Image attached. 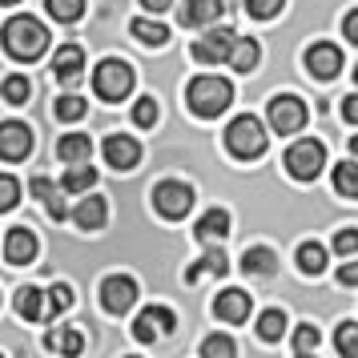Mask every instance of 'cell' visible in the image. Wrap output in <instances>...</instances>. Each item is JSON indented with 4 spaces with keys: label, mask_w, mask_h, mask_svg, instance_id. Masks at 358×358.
Here are the masks:
<instances>
[{
    "label": "cell",
    "mask_w": 358,
    "mask_h": 358,
    "mask_svg": "<svg viewBox=\"0 0 358 358\" xmlns=\"http://www.w3.org/2000/svg\"><path fill=\"white\" fill-rule=\"evenodd\" d=\"M0 36H4V49H8V57H17V61H36L41 52L49 49V29L41 24L36 17H13L4 29H0Z\"/></svg>",
    "instance_id": "1"
},
{
    "label": "cell",
    "mask_w": 358,
    "mask_h": 358,
    "mask_svg": "<svg viewBox=\"0 0 358 358\" xmlns=\"http://www.w3.org/2000/svg\"><path fill=\"white\" fill-rule=\"evenodd\" d=\"M185 105H189V113L197 117H222L234 105V85L226 77H194L189 89H185Z\"/></svg>",
    "instance_id": "2"
},
{
    "label": "cell",
    "mask_w": 358,
    "mask_h": 358,
    "mask_svg": "<svg viewBox=\"0 0 358 358\" xmlns=\"http://www.w3.org/2000/svg\"><path fill=\"white\" fill-rule=\"evenodd\" d=\"M266 145H270V133H266V125H262L258 117H234L226 125V149L238 157V162H254V157H262L266 153Z\"/></svg>",
    "instance_id": "3"
},
{
    "label": "cell",
    "mask_w": 358,
    "mask_h": 358,
    "mask_svg": "<svg viewBox=\"0 0 358 358\" xmlns=\"http://www.w3.org/2000/svg\"><path fill=\"white\" fill-rule=\"evenodd\" d=\"M282 165H286V173H290V178L314 181L318 173H322V165H326V145H322V141H314V137H302V141H294V145L286 149Z\"/></svg>",
    "instance_id": "4"
},
{
    "label": "cell",
    "mask_w": 358,
    "mask_h": 358,
    "mask_svg": "<svg viewBox=\"0 0 358 358\" xmlns=\"http://www.w3.org/2000/svg\"><path fill=\"white\" fill-rule=\"evenodd\" d=\"M93 89H97L101 101H125L133 89V69L125 61H117V57L101 61L97 73H93Z\"/></svg>",
    "instance_id": "5"
},
{
    "label": "cell",
    "mask_w": 358,
    "mask_h": 358,
    "mask_svg": "<svg viewBox=\"0 0 358 358\" xmlns=\"http://www.w3.org/2000/svg\"><path fill=\"white\" fill-rule=\"evenodd\" d=\"M153 210L169 217V222H178L185 213L194 210V189L185 185V181H162L157 189H153Z\"/></svg>",
    "instance_id": "6"
},
{
    "label": "cell",
    "mask_w": 358,
    "mask_h": 358,
    "mask_svg": "<svg viewBox=\"0 0 358 358\" xmlns=\"http://www.w3.org/2000/svg\"><path fill=\"white\" fill-rule=\"evenodd\" d=\"M270 125H274V133H302V125H306V101L294 97V93H278L274 101H270Z\"/></svg>",
    "instance_id": "7"
},
{
    "label": "cell",
    "mask_w": 358,
    "mask_h": 358,
    "mask_svg": "<svg viewBox=\"0 0 358 358\" xmlns=\"http://www.w3.org/2000/svg\"><path fill=\"white\" fill-rule=\"evenodd\" d=\"M234 41H238V33H229V29H210L206 36H197L189 52H194L197 65H222V61H229V52H234Z\"/></svg>",
    "instance_id": "8"
},
{
    "label": "cell",
    "mask_w": 358,
    "mask_h": 358,
    "mask_svg": "<svg viewBox=\"0 0 358 358\" xmlns=\"http://www.w3.org/2000/svg\"><path fill=\"white\" fill-rule=\"evenodd\" d=\"M133 302H137V282L129 274H109L101 282V306L109 314H125Z\"/></svg>",
    "instance_id": "9"
},
{
    "label": "cell",
    "mask_w": 358,
    "mask_h": 358,
    "mask_svg": "<svg viewBox=\"0 0 358 358\" xmlns=\"http://www.w3.org/2000/svg\"><path fill=\"white\" fill-rule=\"evenodd\" d=\"M29 153H33V129L24 121H0V157L24 162Z\"/></svg>",
    "instance_id": "10"
},
{
    "label": "cell",
    "mask_w": 358,
    "mask_h": 358,
    "mask_svg": "<svg viewBox=\"0 0 358 358\" xmlns=\"http://www.w3.org/2000/svg\"><path fill=\"white\" fill-rule=\"evenodd\" d=\"M306 69H310V77H314V81H330V77H338V73H342L338 45H330V41L310 45V49H306Z\"/></svg>",
    "instance_id": "11"
},
{
    "label": "cell",
    "mask_w": 358,
    "mask_h": 358,
    "mask_svg": "<svg viewBox=\"0 0 358 358\" xmlns=\"http://www.w3.org/2000/svg\"><path fill=\"white\" fill-rule=\"evenodd\" d=\"M178 326V318H173V310L169 306H149L137 314V322H133V334H137V342H153L157 334H169Z\"/></svg>",
    "instance_id": "12"
},
{
    "label": "cell",
    "mask_w": 358,
    "mask_h": 358,
    "mask_svg": "<svg viewBox=\"0 0 358 358\" xmlns=\"http://www.w3.org/2000/svg\"><path fill=\"white\" fill-rule=\"evenodd\" d=\"M105 162L113 169H133L141 162V145L133 141L129 133H113V137H105Z\"/></svg>",
    "instance_id": "13"
},
{
    "label": "cell",
    "mask_w": 358,
    "mask_h": 358,
    "mask_svg": "<svg viewBox=\"0 0 358 358\" xmlns=\"http://www.w3.org/2000/svg\"><path fill=\"white\" fill-rule=\"evenodd\" d=\"M81 69H85L81 45H61V49H57V57H52V77L61 85H77L81 81Z\"/></svg>",
    "instance_id": "14"
},
{
    "label": "cell",
    "mask_w": 358,
    "mask_h": 358,
    "mask_svg": "<svg viewBox=\"0 0 358 358\" xmlns=\"http://www.w3.org/2000/svg\"><path fill=\"white\" fill-rule=\"evenodd\" d=\"M213 314L222 318V322L238 326L250 318V294L245 290H222L217 298H213Z\"/></svg>",
    "instance_id": "15"
},
{
    "label": "cell",
    "mask_w": 358,
    "mask_h": 358,
    "mask_svg": "<svg viewBox=\"0 0 358 358\" xmlns=\"http://www.w3.org/2000/svg\"><path fill=\"white\" fill-rule=\"evenodd\" d=\"M4 258L13 262V266H29L36 258V234L33 229H8V238H4Z\"/></svg>",
    "instance_id": "16"
},
{
    "label": "cell",
    "mask_w": 358,
    "mask_h": 358,
    "mask_svg": "<svg viewBox=\"0 0 358 358\" xmlns=\"http://www.w3.org/2000/svg\"><path fill=\"white\" fill-rule=\"evenodd\" d=\"M222 17V0H185L178 8V20L185 29H201V24H213Z\"/></svg>",
    "instance_id": "17"
},
{
    "label": "cell",
    "mask_w": 358,
    "mask_h": 358,
    "mask_svg": "<svg viewBox=\"0 0 358 358\" xmlns=\"http://www.w3.org/2000/svg\"><path fill=\"white\" fill-rule=\"evenodd\" d=\"M93 185H97V169L89 162H73L65 169V178H61V189L65 194H89Z\"/></svg>",
    "instance_id": "18"
},
{
    "label": "cell",
    "mask_w": 358,
    "mask_h": 358,
    "mask_svg": "<svg viewBox=\"0 0 358 358\" xmlns=\"http://www.w3.org/2000/svg\"><path fill=\"white\" fill-rule=\"evenodd\" d=\"M105 217H109L105 197H81V206L73 210V222H77L81 229H101L105 226Z\"/></svg>",
    "instance_id": "19"
},
{
    "label": "cell",
    "mask_w": 358,
    "mask_h": 358,
    "mask_svg": "<svg viewBox=\"0 0 358 358\" xmlns=\"http://www.w3.org/2000/svg\"><path fill=\"white\" fill-rule=\"evenodd\" d=\"M194 234L201 242H222V238H229V213L226 210H206L201 222L194 226Z\"/></svg>",
    "instance_id": "20"
},
{
    "label": "cell",
    "mask_w": 358,
    "mask_h": 358,
    "mask_svg": "<svg viewBox=\"0 0 358 358\" xmlns=\"http://www.w3.org/2000/svg\"><path fill=\"white\" fill-rule=\"evenodd\" d=\"M89 153H93V141H89V133H65V137L57 141V157H61L65 165L89 162Z\"/></svg>",
    "instance_id": "21"
},
{
    "label": "cell",
    "mask_w": 358,
    "mask_h": 358,
    "mask_svg": "<svg viewBox=\"0 0 358 358\" xmlns=\"http://www.w3.org/2000/svg\"><path fill=\"white\" fill-rule=\"evenodd\" d=\"M242 270L250 278H270L278 270V258H274V250H266V245H254V250H245V258H242Z\"/></svg>",
    "instance_id": "22"
},
{
    "label": "cell",
    "mask_w": 358,
    "mask_h": 358,
    "mask_svg": "<svg viewBox=\"0 0 358 358\" xmlns=\"http://www.w3.org/2000/svg\"><path fill=\"white\" fill-rule=\"evenodd\" d=\"M129 33L141 41V45H149V49H162L165 41H169V29L165 24H157V20H149V17H137L129 24Z\"/></svg>",
    "instance_id": "23"
},
{
    "label": "cell",
    "mask_w": 358,
    "mask_h": 358,
    "mask_svg": "<svg viewBox=\"0 0 358 358\" xmlns=\"http://www.w3.org/2000/svg\"><path fill=\"white\" fill-rule=\"evenodd\" d=\"M17 314L24 322H41V318H45V294L36 290V286L17 290Z\"/></svg>",
    "instance_id": "24"
},
{
    "label": "cell",
    "mask_w": 358,
    "mask_h": 358,
    "mask_svg": "<svg viewBox=\"0 0 358 358\" xmlns=\"http://www.w3.org/2000/svg\"><path fill=\"white\" fill-rule=\"evenodd\" d=\"M258 57H262L258 41H250V36H238V41H234V52H229V69H238V73H250V69L258 65Z\"/></svg>",
    "instance_id": "25"
},
{
    "label": "cell",
    "mask_w": 358,
    "mask_h": 358,
    "mask_svg": "<svg viewBox=\"0 0 358 358\" xmlns=\"http://www.w3.org/2000/svg\"><path fill=\"white\" fill-rule=\"evenodd\" d=\"M226 270H229L226 254H222V250H206V258L194 262V266L185 270V282H201L206 274H226Z\"/></svg>",
    "instance_id": "26"
},
{
    "label": "cell",
    "mask_w": 358,
    "mask_h": 358,
    "mask_svg": "<svg viewBox=\"0 0 358 358\" xmlns=\"http://www.w3.org/2000/svg\"><path fill=\"white\" fill-rule=\"evenodd\" d=\"M45 346H49V350H61V355H81V346H85V338L81 334H77V330H61V326H57V330H49V338H45Z\"/></svg>",
    "instance_id": "27"
},
{
    "label": "cell",
    "mask_w": 358,
    "mask_h": 358,
    "mask_svg": "<svg viewBox=\"0 0 358 358\" xmlns=\"http://www.w3.org/2000/svg\"><path fill=\"white\" fill-rule=\"evenodd\" d=\"M298 266H302V274H322L326 270V250L318 242H302L298 245Z\"/></svg>",
    "instance_id": "28"
},
{
    "label": "cell",
    "mask_w": 358,
    "mask_h": 358,
    "mask_svg": "<svg viewBox=\"0 0 358 358\" xmlns=\"http://www.w3.org/2000/svg\"><path fill=\"white\" fill-rule=\"evenodd\" d=\"M45 8H49L52 20H61V24H77L85 17V0H45Z\"/></svg>",
    "instance_id": "29"
},
{
    "label": "cell",
    "mask_w": 358,
    "mask_h": 358,
    "mask_svg": "<svg viewBox=\"0 0 358 358\" xmlns=\"http://www.w3.org/2000/svg\"><path fill=\"white\" fill-rule=\"evenodd\" d=\"M334 189L338 197H358V162L334 165Z\"/></svg>",
    "instance_id": "30"
},
{
    "label": "cell",
    "mask_w": 358,
    "mask_h": 358,
    "mask_svg": "<svg viewBox=\"0 0 358 358\" xmlns=\"http://www.w3.org/2000/svg\"><path fill=\"white\" fill-rule=\"evenodd\" d=\"M258 334L266 342H278L282 334H286V314H282V310H266V314L258 318Z\"/></svg>",
    "instance_id": "31"
},
{
    "label": "cell",
    "mask_w": 358,
    "mask_h": 358,
    "mask_svg": "<svg viewBox=\"0 0 358 358\" xmlns=\"http://www.w3.org/2000/svg\"><path fill=\"white\" fill-rule=\"evenodd\" d=\"M334 350L346 358H358V326L355 322H342L338 330H334Z\"/></svg>",
    "instance_id": "32"
},
{
    "label": "cell",
    "mask_w": 358,
    "mask_h": 358,
    "mask_svg": "<svg viewBox=\"0 0 358 358\" xmlns=\"http://www.w3.org/2000/svg\"><path fill=\"white\" fill-rule=\"evenodd\" d=\"M85 105L81 97H73V93H65V97H57V105H52V113H57V121H81L85 117Z\"/></svg>",
    "instance_id": "33"
},
{
    "label": "cell",
    "mask_w": 358,
    "mask_h": 358,
    "mask_svg": "<svg viewBox=\"0 0 358 358\" xmlns=\"http://www.w3.org/2000/svg\"><path fill=\"white\" fill-rule=\"evenodd\" d=\"M29 93H33V85L24 81V77H4V85H0V97L8 101V105H24Z\"/></svg>",
    "instance_id": "34"
},
{
    "label": "cell",
    "mask_w": 358,
    "mask_h": 358,
    "mask_svg": "<svg viewBox=\"0 0 358 358\" xmlns=\"http://www.w3.org/2000/svg\"><path fill=\"white\" fill-rule=\"evenodd\" d=\"M17 201H20V181L8 178V173H0V213L17 210Z\"/></svg>",
    "instance_id": "35"
},
{
    "label": "cell",
    "mask_w": 358,
    "mask_h": 358,
    "mask_svg": "<svg viewBox=\"0 0 358 358\" xmlns=\"http://www.w3.org/2000/svg\"><path fill=\"white\" fill-rule=\"evenodd\" d=\"M282 4H286V0H245V13L254 20H274L278 13H282Z\"/></svg>",
    "instance_id": "36"
},
{
    "label": "cell",
    "mask_w": 358,
    "mask_h": 358,
    "mask_svg": "<svg viewBox=\"0 0 358 358\" xmlns=\"http://www.w3.org/2000/svg\"><path fill=\"white\" fill-rule=\"evenodd\" d=\"M201 355H206V358H229V355H234V338H226V334H213V338L201 342Z\"/></svg>",
    "instance_id": "37"
},
{
    "label": "cell",
    "mask_w": 358,
    "mask_h": 358,
    "mask_svg": "<svg viewBox=\"0 0 358 358\" xmlns=\"http://www.w3.org/2000/svg\"><path fill=\"white\" fill-rule=\"evenodd\" d=\"M133 121H137L141 129L157 125V101H153V97H141L137 105H133Z\"/></svg>",
    "instance_id": "38"
},
{
    "label": "cell",
    "mask_w": 358,
    "mask_h": 358,
    "mask_svg": "<svg viewBox=\"0 0 358 358\" xmlns=\"http://www.w3.org/2000/svg\"><path fill=\"white\" fill-rule=\"evenodd\" d=\"M69 306H73V290H69L65 282H61V286H52V290H49V314L57 318V314H65Z\"/></svg>",
    "instance_id": "39"
},
{
    "label": "cell",
    "mask_w": 358,
    "mask_h": 358,
    "mask_svg": "<svg viewBox=\"0 0 358 358\" xmlns=\"http://www.w3.org/2000/svg\"><path fill=\"white\" fill-rule=\"evenodd\" d=\"M334 250H338L342 258H355L358 254V229H338V234H334Z\"/></svg>",
    "instance_id": "40"
},
{
    "label": "cell",
    "mask_w": 358,
    "mask_h": 358,
    "mask_svg": "<svg viewBox=\"0 0 358 358\" xmlns=\"http://www.w3.org/2000/svg\"><path fill=\"white\" fill-rule=\"evenodd\" d=\"M314 346H318V330H314V326H298V334H294V350H298V355H310Z\"/></svg>",
    "instance_id": "41"
},
{
    "label": "cell",
    "mask_w": 358,
    "mask_h": 358,
    "mask_svg": "<svg viewBox=\"0 0 358 358\" xmlns=\"http://www.w3.org/2000/svg\"><path fill=\"white\" fill-rule=\"evenodd\" d=\"M45 206H49V217H52V222H65V217H69L65 197H57V194H52V197H45Z\"/></svg>",
    "instance_id": "42"
},
{
    "label": "cell",
    "mask_w": 358,
    "mask_h": 358,
    "mask_svg": "<svg viewBox=\"0 0 358 358\" xmlns=\"http://www.w3.org/2000/svg\"><path fill=\"white\" fill-rule=\"evenodd\" d=\"M338 282L342 286H358V262H342V270H338Z\"/></svg>",
    "instance_id": "43"
},
{
    "label": "cell",
    "mask_w": 358,
    "mask_h": 358,
    "mask_svg": "<svg viewBox=\"0 0 358 358\" xmlns=\"http://www.w3.org/2000/svg\"><path fill=\"white\" fill-rule=\"evenodd\" d=\"M342 36H346L350 45H358V8L355 13H346V20H342Z\"/></svg>",
    "instance_id": "44"
},
{
    "label": "cell",
    "mask_w": 358,
    "mask_h": 358,
    "mask_svg": "<svg viewBox=\"0 0 358 358\" xmlns=\"http://www.w3.org/2000/svg\"><path fill=\"white\" fill-rule=\"evenodd\" d=\"M342 117H346L350 125H358V93H350V97L342 101Z\"/></svg>",
    "instance_id": "45"
},
{
    "label": "cell",
    "mask_w": 358,
    "mask_h": 358,
    "mask_svg": "<svg viewBox=\"0 0 358 358\" xmlns=\"http://www.w3.org/2000/svg\"><path fill=\"white\" fill-rule=\"evenodd\" d=\"M29 189H33L36 197H52V194H57V189H52V181H49V178H33V185H29Z\"/></svg>",
    "instance_id": "46"
},
{
    "label": "cell",
    "mask_w": 358,
    "mask_h": 358,
    "mask_svg": "<svg viewBox=\"0 0 358 358\" xmlns=\"http://www.w3.org/2000/svg\"><path fill=\"white\" fill-rule=\"evenodd\" d=\"M169 4H173V0H141V8H145V13H165Z\"/></svg>",
    "instance_id": "47"
},
{
    "label": "cell",
    "mask_w": 358,
    "mask_h": 358,
    "mask_svg": "<svg viewBox=\"0 0 358 358\" xmlns=\"http://www.w3.org/2000/svg\"><path fill=\"white\" fill-rule=\"evenodd\" d=\"M350 153H355V157H358V137H350Z\"/></svg>",
    "instance_id": "48"
},
{
    "label": "cell",
    "mask_w": 358,
    "mask_h": 358,
    "mask_svg": "<svg viewBox=\"0 0 358 358\" xmlns=\"http://www.w3.org/2000/svg\"><path fill=\"white\" fill-rule=\"evenodd\" d=\"M0 4H17V0H0Z\"/></svg>",
    "instance_id": "49"
},
{
    "label": "cell",
    "mask_w": 358,
    "mask_h": 358,
    "mask_svg": "<svg viewBox=\"0 0 358 358\" xmlns=\"http://www.w3.org/2000/svg\"><path fill=\"white\" fill-rule=\"evenodd\" d=\"M355 81H358V69H355Z\"/></svg>",
    "instance_id": "50"
}]
</instances>
